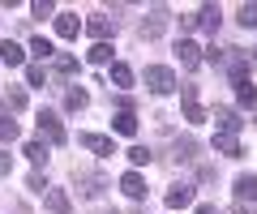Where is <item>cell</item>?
<instances>
[{
	"label": "cell",
	"mask_w": 257,
	"mask_h": 214,
	"mask_svg": "<svg viewBox=\"0 0 257 214\" xmlns=\"http://www.w3.org/2000/svg\"><path fill=\"white\" fill-rule=\"evenodd\" d=\"M26 158L35 163V167H43V163H47V146H43V141H26Z\"/></svg>",
	"instance_id": "cell-21"
},
{
	"label": "cell",
	"mask_w": 257,
	"mask_h": 214,
	"mask_svg": "<svg viewBox=\"0 0 257 214\" xmlns=\"http://www.w3.org/2000/svg\"><path fill=\"white\" fill-rule=\"evenodd\" d=\"M236 103L240 107H253L257 103V86L253 82H236Z\"/></svg>",
	"instance_id": "cell-18"
},
{
	"label": "cell",
	"mask_w": 257,
	"mask_h": 214,
	"mask_svg": "<svg viewBox=\"0 0 257 214\" xmlns=\"http://www.w3.org/2000/svg\"><path fill=\"white\" fill-rule=\"evenodd\" d=\"M30 52H35L39 60H47V56H56V47H52V39H43V35H39V39H30Z\"/></svg>",
	"instance_id": "cell-23"
},
{
	"label": "cell",
	"mask_w": 257,
	"mask_h": 214,
	"mask_svg": "<svg viewBox=\"0 0 257 214\" xmlns=\"http://www.w3.org/2000/svg\"><path fill=\"white\" fill-rule=\"evenodd\" d=\"M184 120H189V124H202L206 120L202 103H197V86H184Z\"/></svg>",
	"instance_id": "cell-7"
},
{
	"label": "cell",
	"mask_w": 257,
	"mask_h": 214,
	"mask_svg": "<svg viewBox=\"0 0 257 214\" xmlns=\"http://www.w3.org/2000/svg\"><path fill=\"white\" fill-rule=\"evenodd\" d=\"M163 26H167V9L159 5V9H150L146 22H142V39H159V35H163Z\"/></svg>",
	"instance_id": "cell-6"
},
{
	"label": "cell",
	"mask_w": 257,
	"mask_h": 214,
	"mask_svg": "<svg viewBox=\"0 0 257 214\" xmlns=\"http://www.w3.org/2000/svg\"><path fill=\"white\" fill-rule=\"evenodd\" d=\"M236 197L240 201H257V176H236Z\"/></svg>",
	"instance_id": "cell-14"
},
{
	"label": "cell",
	"mask_w": 257,
	"mask_h": 214,
	"mask_svg": "<svg viewBox=\"0 0 257 214\" xmlns=\"http://www.w3.org/2000/svg\"><path fill=\"white\" fill-rule=\"evenodd\" d=\"M77 146L94 150V154H103V158H111V154H116V141H111V137H103V133H82V137H77Z\"/></svg>",
	"instance_id": "cell-4"
},
{
	"label": "cell",
	"mask_w": 257,
	"mask_h": 214,
	"mask_svg": "<svg viewBox=\"0 0 257 214\" xmlns=\"http://www.w3.org/2000/svg\"><path fill=\"white\" fill-rule=\"evenodd\" d=\"M56 69H60V73H77V60L69 56V52H60V56H56Z\"/></svg>",
	"instance_id": "cell-28"
},
{
	"label": "cell",
	"mask_w": 257,
	"mask_h": 214,
	"mask_svg": "<svg viewBox=\"0 0 257 214\" xmlns=\"http://www.w3.org/2000/svg\"><path fill=\"white\" fill-rule=\"evenodd\" d=\"M124 154H128L133 167H146V163H150V150H146V146H133V150H124Z\"/></svg>",
	"instance_id": "cell-27"
},
{
	"label": "cell",
	"mask_w": 257,
	"mask_h": 214,
	"mask_svg": "<svg viewBox=\"0 0 257 214\" xmlns=\"http://www.w3.org/2000/svg\"><path fill=\"white\" fill-rule=\"evenodd\" d=\"M111 82H116L120 90H128V86H133V69H128L124 60H111Z\"/></svg>",
	"instance_id": "cell-17"
},
{
	"label": "cell",
	"mask_w": 257,
	"mask_h": 214,
	"mask_svg": "<svg viewBox=\"0 0 257 214\" xmlns=\"http://www.w3.org/2000/svg\"><path fill=\"white\" fill-rule=\"evenodd\" d=\"M86 103H90V99H86V90H69V94H64V107H69V112H82Z\"/></svg>",
	"instance_id": "cell-26"
},
{
	"label": "cell",
	"mask_w": 257,
	"mask_h": 214,
	"mask_svg": "<svg viewBox=\"0 0 257 214\" xmlns=\"http://www.w3.org/2000/svg\"><path fill=\"white\" fill-rule=\"evenodd\" d=\"M236 18H240V26H244V30H257V5H240Z\"/></svg>",
	"instance_id": "cell-25"
},
{
	"label": "cell",
	"mask_w": 257,
	"mask_h": 214,
	"mask_svg": "<svg viewBox=\"0 0 257 214\" xmlns=\"http://www.w3.org/2000/svg\"><path fill=\"white\" fill-rule=\"evenodd\" d=\"M214 150H219V154H227V158H236V154H240V141H236V137H223V133H214Z\"/></svg>",
	"instance_id": "cell-19"
},
{
	"label": "cell",
	"mask_w": 257,
	"mask_h": 214,
	"mask_svg": "<svg viewBox=\"0 0 257 214\" xmlns=\"http://www.w3.org/2000/svg\"><path fill=\"white\" fill-rule=\"evenodd\" d=\"M77 30H82V22H77L73 13H60V18H56V35L60 39H77Z\"/></svg>",
	"instance_id": "cell-15"
},
{
	"label": "cell",
	"mask_w": 257,
	"mask_h": 214,
	"mask_svg": "<svg viewBox=\"0 0 257 214\" xmlns=\"http://www.w3.org/2000/svg\"><path fill=\"white\" fill-rule=\"evenodd\" d=\"M227 214H253V210H244V205H231V210Z\"/></svg>",
	"instance_id": "cell-34"
},
{
	"label": "cell",
	"mask_w": 257,
	"mask_h": 214,
	"mask_svg": "<svg viewBox=\"0 0 257 214\" xmlns=\"http://www.w3.org/2000/svg\"><path fill=\"white\" fill-rule=\"evenodd\" d=\"M43 201H47V210H52V214H73V205H69L64 188H47V193H43Z\"/></svg>",
	"instance_id": "cell-11"
},
{
	"label": "cell",
	"mask_w": 257,
	"mask_h": 214,
	"mask_svg": "<svg viewBox=\"0 0 257 214\" xmlns=\"http://www.w3.org/2000/svg\"><path fill=\"white\" fill-rule=\"evenodd\" d=\"M52 9H56L52 0H35V5H30V13H35V18H52Z\"/></svg>",
	"instance_id": "cell-29"
},
{
	"label": "cell",
	"mask_w": 257,
	"mask_h": 214,
	"mask_svg": "<svg viewBox=\"0 0 257 214\" xmlns=\"http://www.w3.org/2000/svg\"><path fill=\"white\" fill-rule=\"evenodd\" d=\"M176 56H180L184 69H197V65H202V47L193 43V39H180V43H176Z\"/></svg>",
	"instance_id": "cell-8"
},
{
	"label": "cell",
	"mask_w": 257,
	"mask_h": 214,
	"mask_svg": "<svg viewBox=\"0 0 257 214\" xmlns=\"http://www.w3.org/2000/svg\"><path fill=\"white\" fill-rule=\"evenodd\" d=\"M214 124H219V133H223V137H236L244 120L236 116V107H214Z\"/></svg>",
	"instance_id": "cell-3"
},
{
	"label": "cell",
	"mask_w": 257,
	"mask_h": 214,
	"mask_svg": "<svg viewBox=\"0 0 257 214\" xmlns=\"http://www.w3.org/2000/svg\"><path fill=\"white\" fill-rule=\"evenodd\" d=\"M26 82H30V86H43V82H47V73H43L39 65H30V69H26Z\"/></svg>",
	"instance_id": "cell-30"
},
{
	"label": "cell",
	"mask_w": 257,
	"mask_h": 214,
	"mask_svg": "<svg viewBox=\"0 0 257 214\" xmlns=\"http://www.w3.org/2000/svg\"><path fill=\"white\" fill-rule=\"evenodd\" d=\"M193 214H214V205H197V210H193Z\"/></svg>",
	"instance_id": "cell-33"
},
{
	"label": "cell",
	"mask_w": 257,
	"mask_h": 214,
	"mask_svg": "<svg viewBox=\"0 0 257 214\" xmlns=\"http://www.w3.org/2000/svg\"><path fill=\"white\" fill-rule=\"evenodd\" d=\"M13 171V154H5V150H0V176H9Z\"/></svg>",
	"instance_id": "cell-32"
},
{
	"label": "cell",
	"mask_w": 257,
	"mask_h": 214,
	"mask_svg": "<svg viewBox=\"0 0 257 214\" xmlns=\"http://www.w3.org/2000/svg\"><path fill=\"white\" fill-rule=\"evenodd\" d=\"M167 205H172V210L193 205V184H172V188H167Z\"/></svg>",
	"instance_id": "cell-10"
},
{
	"label": "cell",
	"mask_w": 257,
	"mask_h": 214,
	"mask_svg": "<svg viewBox=\"0 0 257 214\" xmlns=\"http://www.w3.org/2000/svg\"><path fill=\"white\" fill-rule=\"evenodd\" d=\"M111 30H116V26H111V18H103V13H94V18L86 22V35H90L94 43H107V35H111Z\"/></svg>",
	"instance_id": "cell-9"
},
{
	"label": "cell",
	"mask_w": 257,
	"mask_h": 214,
	"mask_svg": "<svg viewBox=\"0 0 257 214\" xmlns=\"http://www.w3.org/2000/svg\"><path fill=\"white\" fill-rule=\"evenodd\" d=\"M111 129H116L120 137H133V133H138V116H133V112H116V120H111Z\"/></svg>",
	"instance_id": "cell-16"
},
{
	"label": "cell",
	"mask_w": 257,
	"mask_h": 214,
	"mask_svg": "<svg viewBox=\"0 0 257 214\" xmlns=\"http://www.w3.org/2000/svg\"><path fill=\"white\" fill-rule=\"evenodd\" d=\"M120 188H124V197H133V201H138V197H146V180H142L138 171L120 176Z\"/></svg>",
	"instance_id": "cell-12"
},
{
	"label": "cell",
	"mask_w": 257,
	"mask_h": 214,
	"mask_svg": "<svg viewBox=\"0 0 257 214\" xmlns=\"http://www.w3.org/2000/svg\"><path fill=\"white\" fill-rule=\"evenodd\" d=\"M5 103H9V112H22V107H26V90H22V86H9Z\"/></svg>",
	"instance_id": "cell-24"
},
{
	"label": "cell",
	"mask_w": 257,
	"mask_h": 214,
	"mask_svg": "<svg viewBox=\"0 0 257 214\" xmlns=\"http://www.w3.org/2000/svg\"><path fill=\"white\" fill-rule=\"evenodd\" d=\"M9 141H18V120L0 116V146H9Z\"/></svg>",
	"instance_id": "cell-22"
},
{
	"label": "cell",
	"mask_w": 257,
	"mask_h": 214,
	"mask_svg": "<svg viewBox=\"0 0 257 214\" xmlns=\"http://www.w3.org/2000/svg\"><path fill=\"white\" fill-rule=\"evenodd\" d=\"M146 86L155 94H172L176 90V73H172V69H163V65H150L146 69Z\"/></svg>",
	"instance_id": "cell-2"
},
{
	"label": "cell",
	"mask_w": 257,
	"mask_h": 214,
	"mask_svg": "<svg viewBox=\"0 0 257 214\" xmlns=\"http://www.w3.org/2000/svg\"><path fill=\"white\" fill-rule=\"evenodd\" d=\"M219 22H223V9H219V5H202V9H197V18H193V26H202L206 35H214V30H219Z\"/></svg>",
	"instance_id": "cell-5"
},
{
	"label": "cell",
	"mask_w": 257,
	"mask_h": 214,
	"mask_svg": "<svg viewBox=\"0 0 257 214\" xmlns=\"http://www.w3.org/2000/svg\"><path fill=\"white\" fill-rule=\"evenodd\" d=\"M26 184H30V188H35V193H47V180H43V176H39V171H35V176H30V180H26Z\"/></svg>",
	"instance_id": "cell-31"
},
{
	"label": "cell",
	"mask_w": 257,
	"mask_h": 214,
	"mask_svg": "<svg viewBox=\"0 0 257 214\" xmlns=\"http://www.w3.org/2000/svg\"><path fill=\"white\" fill-rule=\"evenodd\" d=\"M86 60H90V65H107L111 60V43H94L90 52H86Z\"/></svg>",
	"instance_id": "cell-20"
},
{
	"label": "cell",
	"mask_w": 257,
	"mask_h": 214,
	"mask_svg": "<svg viewBox=\"0 0 257 214\" xmlns=\"http://www.w3.org/2000/svg\"><path fill=\"white\" fill-rule=\"evenodd\" d=\"M39 133H43L47 141H52V146H64V141H69V133H64V124H60V116L56 112H39Z\"/></svg>",
	"instance_id": "cell-1"
},
{
	"label": "cell",
	"mask_w": 257,
	"mask_h": 214,
	"mask_svg": "<svg viewBox=\"0 0 257 214\" xmlns=\"http://www.w3.org/2000/svg\"><path fill=\"white\" fill-rule=\"evenodd\" d=\"M253 56H257V47H253Z\"/></svg>",
	"instance_id": "cell-35"
},
{
	"label": "cell",
	"mask_w": 257,
	"mask_h": 214,
	"mask_svg": "<svg viewBox=\"0 0 257 214\" xmlns=\"http://www.w3.org/2000/svg\"><path fill=\"white\" fill-rule=\"evenodd\" d=\"M22 60H26V52H22L18 43H13V39H5V43H0V65H22Z\"/></svg>",
	"instance_id": "cell-13"
}]
</instances>
